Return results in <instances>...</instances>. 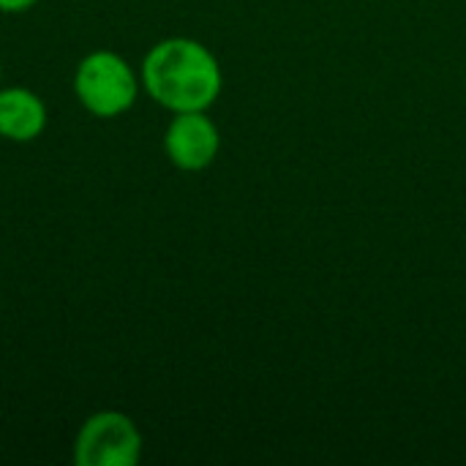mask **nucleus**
<instances>
[{
  "label": "nucleus",
  "instance_id": "f257e3e1",
  "mask_svg": "<svg viewBox=\"0 0 466 466\" xmlns=\"http://www.w3.org/2000/svg\"><path fill=\"white\" fill-rule=\"evenodd\" d=\"M142 90L167 112H208L221 90L218 57L197 38L172 35L147 49L139 66Z\"/></svg>",
  "mask_w": 466,
  "mask_h": 466
},
{
  "label": "nucleus",
  "instance_id": "39448f33",
  "mask_svg": "<svg viewBox=\"0 0 466 466\" xmlns=\"http://www.w3.org/2000/svg\"><path fill=\"white\" fill-rule=\"evenodd\" d=\"M46 104L30 87H0V137L16 145L33 142L46 128Z\"/></svg>",
  "mask_w": 466,
  "mask_h": 466
},
{
  "label": "nucleus",
  "instance_id": "423d86ee",
  "mask_svg": "<svg viewBox=\"0 0 466 466\" xmlns=\"http://www.w3.org/2000/svg\"><path fill=\"white\" fill-rule=\"evenodd\" d=\"M38 0H0V11L3 14H25L35 5Z\"/></svg>",
  "mask_w": 466,
  "mask_h": 466
},
{
  "label": "nucleus",
  "instance_id": "20e7f679",
  "mask_svg": "<svg viewBox=\"0 0 466 466\" xmlns=\"http://www.w3.org/2000/svg\"><path fill=\"white\" fill-rule=\"evenodd\" d=\"M221 150V131L208 112H175L164 131V153L180 172H205Z\"/></svg>",
  "mask_w": 466,
  "mask_h": 466
},
{
  "label": "nucleus",
  "instance_id": "0eeeda50",
  "mask_svg": "<svg viewBox=\"0 0 466 466\" xmlns=\"http://www.w3.org/2000/svg\"><path fill=\"white\" fill-rule=\"evenodd\" d=\"M0 76H3V60H0Z\"/></svg>",
  "mask_w": 466,
  "mask_h": 466
},
{
  "label": "nucleus",
  "instance_id": "7ed1b4c3",
  "mask_svg": "<svg viewBox=\"0 0 466 466\" xmlns=\"http://www.w3.org/2000/svg\"><path fill=\"white\" fill-rule=\"evenodd\" d=\"M142 431L131 415L101 410L90 415L74 437L76 466H137L142 459Z\"/></svg>",
  "mask_w": 466,
  "mask_h": 466
},
{
  "label": "nucleus",
  "instance_id": "f03ea898",
  "mask_svg": "<svg viewBox=\"0 0 466 466\" xmlns=\"http://www.w3.org/2000/svg\"><path fill=\"white\" fill-rule=\"evenodd\" d=\"M139 90V71H134V66L112 49H93L74 71L76 101L85 112L101 120L126 115L137 104Z\"/></svg>",
  "mask_w": 466,
  "mask_h": 466
}]
</instances>
